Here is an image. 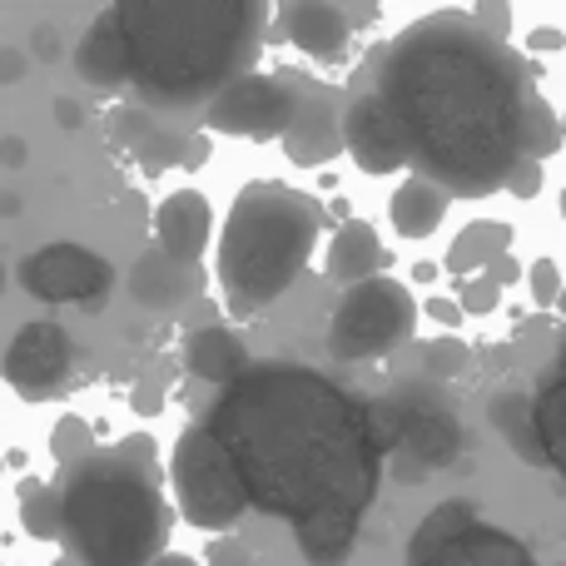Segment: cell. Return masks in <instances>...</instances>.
Masks as SVG:
<instances>
[{"label": "cell", "instance_id": "cell-17", "mask_svg": "<svg viewBox=\"0 0 566 566\" xmlns=\"http://www.w3.org/2000/svg\"><path fill=\"white\" fill-rule=\"evenodd\" d=\"M185 368L195 373L199 382L234 388V382L254 368V358H249L244 338H239L234 328H224V323H205V328H195L189 343H185Z\"/></svg>", "mask_w": 566, "mask_h": 566}, {"label": "cell", "instance_id": "cell-33", "mask_svg": "<svg viewBox=\"0 0 566 566\" xmlns=\"http://www.w3.org/2000/svg\"><path fill=\"white\" fill-rule=\"evenodd\" d=\"M527 289H532V303H537V308H552V303L562 298V269H557V259H532Z\"/></svg>", "mask_w": 566, "mask_h": 566}, {"label": "cell", "instance_id": "cell-30", "mask_svg": "<svg viewBox=\"0 0 566 566\" xmlns=\"http://www.w3.org/2000/svg\"><path fill=\"white\" fill-rule=\"evenodd\" d=\"M552 149H562V115L542 95H532V105H527V159H547Z\"/></svg>", "mask_w": 566, "mask_h": 566}, {"label": "cell", "instance_id": "cell-20", "mask_svg": "<svg viewBox=\"0 0 566 566\" xmlns=\"http://www.w3.org/2000/svg\"><path fill=\"white\" fill-rule=\"evenodd\" d=\"M398 448L408 452L418 468H452L462 452V422L442 408H408L402 412Z\"/></svg>", "mask_w": 566, "mask_h": 566}, {"label": "cell", "instance_id": "cell-8", "mask_svg": "<svg viewBox=\"0 0 566 566\" xmlns=\"http://www.w3.org/2000/svg\"><path fill=\"white\" fill-rule=\"evenodd\" d=\"M298 115V85L293 70L283 75H244L205 105V129L234 139H283Z\"/></svg>", "mask_w": 566, "mask_h": 566}, {"label": "cell", "instance_id": "cell-27", "mask_svg": "<svg viewBox=\"0 0 566 566\" xmlns=\"http://www.w3.org/2000/svg\"><path fill=\"white\" fill-rule=\"evenodd\" d=\"M532 412H537V438L542 452H547V468H557L566 478V378H552L532 398Z\"/></svg>", "mask_w": 566, "mask_h": 566}, {"label": "cell", "instance_id": "cell-14", "mask_svg": "<svg viewBox=\"0 0 566 566\" xmlns=\"http://www.w3.org/2000/svg\"><path fill=\"white\" fill-rule=\"evenodd\" d=\"M274 20H279V35L313 60H338L353 40L348 10L328 6V0H289V6H279Z\"/></svg>", "mask_w": 566, "mask_h": 566}, {"label": "cell", "instance_id": "cell-50", "mask_svg": "<svg viewBox=\"0 0 566 566\" xmlns=\"http://www.w3.org/2000/svg\"><path fill=\"white\" fill-rule=\"evenodd\" d=\"M557 209H562V219H566V189H562V199H557Z\"/></svg>", "mask_w": 566, "mask_h": 566}, {"label": "cell", "instance_id": "cell-21", "mask_svg": "<svg viewBox=\"0 0 566 566\" xmlns=\"http://www.w3.org/2000/svg\"><path fill=\"white\" fill-rule=\"evenodd\" d=\"M189 293H195V269L175 264L159 249H145L135 259V269H129V298L149 313H175Z\"/></svg>", "mask_w": 566, "mask_h": 566}, {"label": "cell", "instance_id": "cell-25", "mask_svg": "<svg viewBox=\"0 0 566 566\" xmlns=\"http://www.w3.org/2000/svg\"><path fill=\"white\" fill-rule=\"evenodd\" d=\"M358 527H363V517H338L333 512V517H313L303 527H293V537H298V552L313 566H343L353 542H358Z\"/></svg>", "mask_w": 566, "mask_h": 566}, {"label": "cell", "instance_id": "cell-47", "mask_svg": "<svg viewBox=\"0 0 566 566\" xmlns=\"http://www.w3.org/2000/svg\"><path fill=\"white\" fill-rule=\"evenodd\" d=\"M438 274H442V269L428 264V259H422V264H412V279H418V283H438Z\"/></svg>", "mask_w": 566, "mask_h": 566}, {"label": "cell", "instance_id": "cell-4", "mask_svg": "<svg viewBox=\"0 0 566 566\" xmlns=\"http://www.w3.org/2000/svg\"><path fill=\"white\" fill-rule=\"evenodd\" d=\"M169 527L175 507L145 438L90 452L60 478V542L75 566H155Z\"/></svg>", "mask_w": 566, "mask_h": 566}, {"label": "cell", "instance_id": "cell-48", "mask_svg": "<svg viewBox=\"0 0 566 566\" xmlns=\"http://www.w3.org/2000/svg\"><path fill=\"white\" fill-rule=\"evenodd\" d=\"M155 566H199L195 557H179V552H165V557H159Z\"/></svg>", "mask_w": 566, "mask_h": 566}, {"label": "cell", "instance_id": "cell-51", "mask_svg": "<svg viewBox=\"0 0 566 566\" xmlns=\"http://www.w3.org/2000/svg\"><path fill=\"white\" fill-rule=\"evenodd\" d=\"M0 293H6V264H0Z\"/></svg>", "mask_w": 566, "mask_h": 566}, {"label": "cell", "instance_id": "cell-39", "mask_svg": "<svg viewBox=\"0 0 566 566\" xmlns=\"http://www.w3.org/2000/svg\"><path fill=\"white\" fill-rule=\"evenodd\" d=\"M527 50L532 55H552V50H566V30H557V25H537L527 35Z\"/></svg>", "mask_w": 566, "mask_h": 566}, {"label": "cell", "instance_id": "cell-18", "mask_svg": "<svg viewBox=\"0 0 566 566\" xmlns=\"http://www.w3.org/2000/svg\"><path fill=\"white\" fill-rule=\"evenodd\" d=\"M323 269H328L333 283L358 289V283L378 279L382 269H388V249H382L378 229H373L368 219H348V224H338V234L328 239V259H323Z\"/></svg>", "mask_w": 566, "mask_h": 566}, {"label": "cell", "instance_id": "cell-31", "mask_svg": "<svg viewBox=\"0 0 566 566\" xmlns=\"http://www.w3.org/2000/svg\"><path fill=\"white\" fill-rule=\"evenodd\" d=\"M468 343L462 338H438V343H428V348H422V368L432 373V378H452V373H462L468 368Z\"/></svg>", "mask_w": 566, "mask_h": 566}, {"label": "cell", "instance_id": "cell-24", "mask_svg": "<svg viewBox=\"0 0 566 566\" xmlns=\"http://www.w3.org/2000/svg\"><path fill=\"white\" fill-rule=\"evenodd\" d=\"M488 418L492 428L502 432V442L512 448V458H522L527 468H547V452H542V438H537V412H532V398L522 392H497L488 402Z\"/></svg>", "mask_w": 566, "mask_h": 566}, {"label": "cell", "instance_id": "cell-53", "mask_svg": "<svg viewBox=\"0 0 566 566\" xmlns=\"http://www.w3.org/2000/svg\"><path fill=\"white\" fill-rule=\"evenodd\" d=\"M562 139H566V115H562Z\"/></svg>", "mask_w": 566, "mask_h": 566}, {"label": "cell", "instance_id": "cell-35", "mask_svg": "<svg viewBox=\"0 0 566 566\" xmlns=\"http://www.w3.org/2000/svg\"><path fill=\"white\" fill-rule=\"evenodd\" d=\"M468 15H472V25H478L482 35H492V40L512 35V10L507 6H478V10H468Z\"/></svg>", "mask_w": 566, "mask_h": 566}, {"label": "cell", "instance_id": "cell-11", "mask_svg": "<svg viewBox=\"0 0 566 566\" xmlns=\"http://www.w3.org/2000/svg\"><path fill=\"white\" fill-rule=\"evenodd\" d=\"M343 149L353 155V165L363 175H398L402 165H412V149L402 125L392 119V109L382 105L378 90H353L343 105Z\"/></svg>", "mask_w": 566, "mask_h": 566}, {"label": "cell", "instance_id": "cell-16", "mask_svg": "<svg viewBox=\"0 0 566 566\" xmlns=\"http://www.w3.org/2000/svg\"><path fill=\"white\" fill-rule=\"evenodd\" d=\"M422 566H537V557H532L527 542L512 537L507 527H492V522L478 517L468 532L442 542Z\"/></svg>", "mask_w": 566, "mask_h": 566}, {"label": "cell", "instance_id": "cell-42", "mask_svg": "<svg viewBox=\"0 0 566 566\" xmlns=\"http://www.w3.org/2000/svg\"><path fill=\"white\" fill-rule=\"evenodd\" d=\"M135 412H139V418H155V412H165V392H159L155 382H139V392H135Z\"/></svg>", "mask_w": 566, "mask_h": 566}, {"label": "cell", "instance_id": "cell-44", "mask_svg": "<svg viewBox=\"0 0 566 566\" xmlns=\"http://www.w3.org/2000/svg\"><path fill=\"white\" fill-rule=\"evenodd\" d=\"M428 318H438L442 328H458V323H462L458 298H428Z\"/></svg>", "mask_w": 566, "mask_h": 566}, {"label": "cell", "instance_id": "cell-49", "mask_svg": "<svg viewBox=\"0 0 566 566\" xmlns=\"http://www.w3.org/2000/svg\"><path fill=\"white\" fill-rule=\"evenodd\" d=\"M557 363H562V378H566V343H562V353H557Z\"/></svg>", "mask_w": 566, "mask_h": 566}, {"label": "cell", "instance_id": "cell-3", "mask_svg": "<svg viewBox=\"0 0 566 566\" xmlns=\"http://www.w3.org/2000/svg\"><path fill=\"white\" fill-rule=\"evenodd\" d=\"M125 90L155 115L205 109L234 80L254 75L269 10L259 0H119Z\"/></svg>", "mask_w": 566, "mask_h": 566}, {"label": "cell", "instance_id": "cell-38", "mask_svg": "<svg viewBox=\"0 0 566 566\" xmlns=\"http://www.w3.org/2000/svg\"><path fill=\"white\" fill-rule=\"evenodd\" d=\"M25 50H15V45H0V85H20L25 80Z\"/></svg>", "mask_w": 566, "mask_h": 566}, {"label": "cell", "instance_id": "cell-9", "mask_svg": "<svg viewBox=\"0 0 566 566\" xmlns=\"http://www.w3.org/2000/svg\"><path fill=\"white\" fill-rule=\"evenodd\" d=\"M15 279L40 303H85V308H95L115 283V264L85 244H45L20 259Z\"/></svg>", "mask_w": 566, "mask_h": 566}, {"label": "cell", "instance_id": "cell-7", "mask_svg": "<svg viewBox=\"0 0 566 566\" xmlns=\"http://www.w3.org/2000/svg\"><path fill=\"white\" fill-rule=\"evenodd\" d=\"M418 318H422V308L408 283L378 274L338 298L333 323H328V358H338V363L382 358V353L402 348L418 333Z\"/></svg>", "mask_w": 566, "mask_h": 566}, {"label": "cell", "instance_id": "cell-55", "mask_svg": "<svg viewBox=\"0 0 566 566\" xmlns=\"http://www.w3.org/2000/svg\"><path fill=\"white\" fill-rule=\"evenodd\" d=\"M562 566H566V562H562Z\"/></svg>", "mask_w": 566, "mask_h": 566}, {"label": "cell", "instance_id": "cell-22", "mask_svg": "<svg viewBox=\"0 0 566 566\" xmlns=\"http://www.w3.org/2000/svg\"><path fill=\"white\" fill-rule=\"evenodd\" d=\"M448 205H452V199L442 195L432 179L412 175V179H402V185L388 195V219H392V229H398L402 239H428V234H438V229H442Z\"/></svg>", "mask_w": 566, "mask_h": 566}, {"label": "cell", "instance_id": "cell-41", "mask_svg": "<svg viewBox=\"0 0 566 566\" xmlns=\"http://www.w3.org/2000/svg\"><path fill=\"white\" fill-rule=\"evenodd\" d=\"M209 155H214L209 135H189V139H185V159H179V165H185V169H199V165H209Z\"/></svg>", "mask_w": 566, "mask_h": 566}, {"label": "cell", "instance_id": "cell-15", "mask_svg": "<svg viewBox=\"0 0 566 566\" xmlns=\"http://www.w3.org/2000/svg\"><path fill=\"white\" fill-rule=\"evenodd\" d=\"M105 119H109V139L125 145L145 165V175H165L169 165L185 159V135L159 125V115H149L145 105H115Z\"/></svg>", "mask_w": 566, "mask_h": 566}, {"label": "cell", "instance_id": "cell-2", "mask_svg": "<svg viewBox=\"0 0 566 566\" xmlns=\"http://www.w3.org/2000/svg\"><path fill=\"white\" fill-rule=\"evenodd\" d=\"M229 448L249 507L303 527L313 517H363L378 497L382 448L373 402H358L303 363H254L219 392L205 422Z\"/></svg>", "mask_w": 566, "mask_h": 566}, {"label": "cell", "instance_id": "cell-26", "mask_svg": "<svg viewBox=\"0 0 566 566\" xmlns=\"http://www.w3.org/2000/svg\"><path fill=\"white\" fill-rule=\"evenodd\" d=\"M482 512H478V502H468V497H448V502H438V507L422 517V527L412 532V542H408V566H422L432 557V552L442 547V542H452L458 532H468L472 522H478Z\"/></svg>", "mask_w": 566, "mask_h": 566}, {"label": "cell", "instance_id": "cell-13", "mask_svg": "<svg viewBox=\"0 0 566 566\" xmlns=\"http://www.w3.org/2000/svg\"><path fill=\"white\" fill-rule=\"evenodd\" d=\"M155 239H159V254H169L175 264L199 269L205 259L209 239H214V209L199 189H175L165 195V205L155 209Z\"/></svg>", "mask_w": 566, "mask_h": 566}, {"label": "cell", "instance_id": "cell-52", "mask_svg": "<svg viewBox=\"0 0 566 566\" xmlns=\"http://www.w3.org/2000/svg\"><path fill=\"white\" fill-rule=\"evenodd\" d=\"M557 303H562V313H566V283H562V298Z\"/></svg>", "mask_w": 566, "mask_h": 566}, {"label": "cell", "instance_id": "cell-10", "mask_svg": "<svg viewBox=\"0 0 566 566\" xmlns=\"http://www.w3.org/2000/svg\"><path fill=\"white\" fill-rule=\"evenodd\" d=\"M70 363H75L70 333L60 328L55 318H35L10 338L6 363H0V378H6L25 402H40L70 378Z\"/></svg>", "mask_w": 566, "mask_h": 566}, {"label": "cell", "instance_id": "cell-34", "mask_svg": "<svg viewBox=\"0 0 566 566\" xmlns=\"http://www.w3.org/2000/svg\"><path fill=\"white\" fill-rule=\"evenodd\" d=\"M542 179H547V175H542V159H517L502 189H507L512 199H537L542 195Z\"/></svg>", "mask_w": 566, "mask_h": 566}, {"label": "cell", "instance_id": "cell-40", "mask_svg": "<svg viewBox=\"0 0 566 566\" xmlns=\"http://www.w3.org/2000/svg\"><path fill=\"white\" fill-rule=\"evenodd\" d=\"M482 274H488L492 283H497V289H507V283H517L522 279V264L512 254H502V259H492L488 269H482Z\"/></svg>", "mask_w": 566, "mask_h": 566}, {"label": "cell", "instance_id": "cell-54", "mask_svg": "<svg viewBox=\"0 0 566 566\" xmlns=\"http://www.w3.org/2000/svg\"><path fill=\"white\" fill-rule=\"evenodd\" d=\"M0 472H6V458H0Z\"/></svg>", "mask_w": 566, "mask_h": 566}, {"label": "cell", "instance_id": "cell-45", "mask_svg": "<svg viewBox=\"0 0 566 566\" xmlns=\"http://www.w3.org/2000/svg\"><path fill=\"white\" fill-rule=\"evenodd\" d=\"M80 119H85V109H80V99L60 95V99H55V125H60V129H80Z\"/></svg>", "mask_w": 566, "mask_h": 566}, {"label": "cell", "instance_id": "cell-32", "mask_svg": "<svg viewBox=\"0 0 566 566\" xmlns=\"http://www.w3.org/2000/svg\"><path fill=\"white\" fill-rule=\"evenodd\" d=\"M497 303H502V289H497V283H492L488 274L468 279V283H462V293H458L462 318H482V313H492Z\"/></svg>", "mask_w": 566, "mask_h": 566}, {"label": "cell", "instance_id": "cell-5", "mask_svg": "<svg viewBox=\"0 0 566 566\" xmlns=\"http://www.w3.org/2000/svg\"><path fill=\"white\" fill-rule=\"evenodd\" d=\"M323 234V205L293 185H259L239 189L234 209L219 234V289L234 318H254L274 298L298 283L308 269L313 244Z\"/></svg>", "mask_w": 566, "mask_h": 566}, {"label": "cell", "instance_id": "cell-19", "mask_svg": "<svg viewBox=\"0 0 566 566\" xmlns=\"http://www.w3.org/2000/svg\"><path fill=\"white\" fill-rule=\"evenodd\" d=\"M75 70L90 90H125V35H119V20L109 6L90 20L85 40L75 45Z\"/></svg>", "mask_w": 566, "mask_h": 566}, {"label": "cell", "instance_id": "cell-6", "mask_svg": "<svg viewBox=\"0 0 566 566\" xmlns=\"http://www.w3.org/2000/svg\"><path fill=\"white\" fill-rule=\"evenodd\" d=\"M169 482H175L179 517L199 532L239 527V517H244V507H249L244 478H239L229 448L209 428H199V422L175 438V452H169Z\"/></svg>", "mask_w": 566, "mask_h": 566}, {"label": "cell", "instance_id": "cell-37", "mask_svg": "<svg viewBox=\"0 0 566 566\" xmlns=\"http://www.w3.org/2000/svg\"><path fill=\"white\" fill-rule=\"evenodd\" d=\"M205 566H249V547H244V542H229V537H219L214 547H209Z\"/></svg>", "mask_w": 566, "mask_h": 566}, {"label": "cell", "instance_id": "cell-46", "mask_svg": "<svg viewBox=\"0 0 566 566\" xmlns=\"http://www.w3.org/2000/svg\"><path fill=\"white\" fill-rule=\"evenodd\" d=\"M20 214V195L15 189H0V219H15Z\"/></svg>", "mask_w": 566, "mask_h": 566}, {"label": "cell", "instance_id": "cell-1", "mask_svg": "<svg viewBox=\"0 0 566 566\" xmlns=\"http://www.w3.org/2000/svg\"><path fill=\"white\" fill-rule=\"evenodd\" d=\"M532 70L507 40L472 25L468 10H438L402 30L373 60V90L402 125L412 169L458 199H488L527 159Z\"/></svg>", "mask_w": 566, "mask_h": 566}, {"label": "cell", "instance_id": "cell-12", "mask_svg": "<svg viewBox=\"0 0 566 566\" xmlns=\"http://www.w3.org/2000/svg\"><path fill=\"white\" fill-rule=\"evenodd\" d=\"M293 85H298V115H293V129L283 135V155L303 169H318L343 155V109L333 99V90H323L318 80L293 75Z\"/></svg>", "mask_w": 566, "mask_h": 566}, {"label": "cell", "instance_id": "cell-43", "mask_svg": "<svg viewBox=\"0 0 566 566\" xmlns=\"http://www.w3.org/2000/svg\"><path fill=\"white\" fill-rule=\"evenodd\" d=\"M25 159H30V145H25L20 135H6V139H0V165H6V169H20Z\"/></svg>", "mask_w": 566, "mask_h": 566}, {"label": "cell", "instance_id": "cell-23", "mask_svg": "<svg viewBox=\"0 0 566 566\" xmlns=\"http://www.w3.org/2000/svg\"><path fill=\"white\" fill-rule=\"evenodd\" d=\"M512 244V224L507 219H478V224H468L458 239L448 244V259H442V269H448L452 279H478L482 269L492 264V259H502Z\"/></svg>", "mask_w": 566, "mask_h": 566}, {"label": "cell", "instance_id": "cell-29", "mask_svg": "<svg viewBox=\"0 0 566 566\" xmlns=\"http://www.w3.org/2000/svg\"><path fill=\"white\" fill-rule=\"evenodd\" d=\"M90 422L80 418V412H65V418L55 422V432H50V458L60 462V472H70L75 462L90 458Z\"/></svg>", "mask_w": 566, "mask_h": 566}, {"label": "cell", "instance_id": "cell-28", "mask_svg": "<svg viewBox=\"0 0 566 566\" xmlns=\"http://www.w3.org/2000/svg\"><path fill=\"white\" fill-rule=\"evenodd\" d=\"M20 517L35 542H60V488L25 478L20 482Z\"/></svg>", "mask_w": 566, "mask_h": 566}, {"label": "cell", "instance_id": "cell-36", "mask_svg": "<svg viewBox=\"0 0 566 566\" xmlns=\"http://www.w3.org/2000/svg\"><path fill=\"white\" fill-rule=\"evenodd\" d=\"M30 55L45 60V65H55V60H60V30L50 25V20H45V25L30 30Z\"/></svg>", "mask_w": 566, "mask_h": 566}]
</instances>
